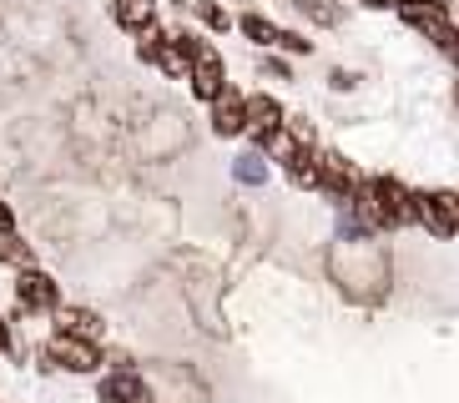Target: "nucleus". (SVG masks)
Wrapping results in <instances>:
<instances>
[{
	"mask_svg": "<svg viewBox=\"0 0 459 403\" xmlns=\"http://www.w3.org/2000/svg\"><path fill=\"white\" fill-rule=\"evenodd\" d=\"M46 368H66V373H96L101 368V343L91 338H71V333H51V343L41 348Z\"/></svg>",
	"mask_w": 459,
	"mask_h": 403,
	"instance_id": "nucleus-1",
	"label": "nucleus"
},
{
	"mask_svg": "<svg viewBox=\"0 0 459 403\" xmlns=\"http://www.w3.org/2000/svg\"><path fill=\"white\" fill-rule=\"evenodd\" d=\"M368 202L378 207V222L384 227H399V222H414V192L399 182V176H368Z\"/></svg>",
	"mask_w": 459,
	"mask_h": 403,
	"instance_id": "nucleus-2",
	"label": "nucleus"
},
{
	"mask_svg": "<svg viewBox=\"0 0 459 403\" xmlns=\"http://www.w3.org/2000/svg\"><path fill=\"white\" fill-rule=\"evenodd\" d=\"M414 222L429 227L439 242L459 237V197L455 192H414Z\"/></svg>",
	"mask_w": 459,
	"mask_h": 403,
	"instance_id": "nucleus-3",
	"label": "nucleus"
},
{
	"mask_svg": "<svg viewBox=\"0 0 459 403\" xmlns=\"http://www.w3.org/2000/svg\"><path fill=\"white\" fill-rule=\"evenodd\" d=\"M15 303L21 313H51L61 303V282L41 268H15Z\"/></svg>",
	"mask_w": 459,
	"mask_h": 403,
	"instance_id": "nucleus-4",
	"label": "nucleus"
},
{
	"mask_svg": "<svg viewBox=\"0 0 459 403\" xmlns=\"http://www.w3.org/2000/svg\"><path fill=\"white\" fill-rule=\"evenodd\" d=\"M101 403H157V393H152V383L142 373H136L132 363L126 368H111L107 378H101Z\"/></svg>",
	"mask_w": 459,
	"mask_h": 403,
	"instance_id": "nucleus-5",
	"label": "nucleus"
},
{
	"mask_svg": "<svg viewBox=\"0 0 459 403\" xmlns=\"http://www.w3.org/2000/svg\"><path fill=\"white\" fill-rule=\"evenodd\" d=\"M399 21L414 26L419 36H429V40L449 36V5L445 0H404V5H399Z\"/></svg>",
	"mask_w": 459,
	"mask_h": 403,
	"instance_id": "nucleus-6",
	"label": "nucleus"
},
{
	"mask_svg": "<svg viewBox=\"0 0 459 403\" xmlns=\"http://www.w3.org/2000/svg\"><path fill=\"white\" fill-rule=\"evenodd\" d=\"M51 318H56V333H71V338H91V343H101V333H107L101 313L82 308V303H56Z\"/></svg>",
	"mask_w": 459,
	"mask_h": 403,
	"instance_id": "nucleus-7",
	"label": "nucleus"
},
{
	"mask_svg": "<svg viewBox=\"0 0 459 403\" xmlns=\"http://www.w3.org/2000/svg\"><path fill=\"white\" fill-rule=\"evenodd\" d=\"M212 132L228 136V141L247 132V111H243V91H238V86H222V91L212 96Z\"/></svg>",
	"mask_w": 459,
	"mask_h": 403,
	"instance_id": "nucleus-8",
	"label": "nucleus"
},
{
	"mask_svg": "<svg viewBox=\"0 0 459 403\" xmlns=\"http://www.w3.org/2000/svg\"><path fill=\"white\" fill-rule=\"evenodd\" d=\"M187 81H192V96H197V101H212V96L228 86V71H222V56H217V46H207V51L192 61V76H187Z\"/></svg>",
	"mask_w": 459,
	"mask_h": 403,
	"instance_id": "nucleus-9",
	"label": "nucleus"
},
{
	"mask_svg": "<svg viewBox=\"0 0 459 403\" xmlns=\"http://www.w3.org/2000/svg\"><path fill=\"white\" fill-rule=\"evenodd\" d=\"M243 111H247V132H273V126H283V101L278 96H268V91H253V96H243Z\"/></svg>",
	"mask_w": 459,
	"mask_h": 403,
	"instance_id": "nucleus-10",
	"label": "nucleus"
},
{
	"mask_svg": "<svg viewBox=\"0 0 459 403\" xmlns=\"http://www.w3.org/2000/svg\"><path fill=\"white\" fill-rule=\"evenodd\" d=\"M283 172L293 187H318V147H298L293 141L283 157Z\"/></svg>",
	"mask_w": 459,
	"mask_h": 403,
	"instance_id": "nucleus-11",
	"label": "nucleus"
},
{
	"mask_svg": "<svg viewBox=\"0 0 459 403\" xmlns=\"http://www.w3.org/2000/svg\"><path fill=\"white\" fill-rule=\"evenodd\" d=\"M111 21L122 30H147L157 21V0H111Z\"/></svg>",
	"mask_w": 459,
	"mask_h": 403,
	"instance_id": "nucleus-12",
	"label": "nucleus"
},
{
	"mask_svg": "<svg viewBox=\"0 0 459 403\" xmlns=\"http://www.w3.org/2000/svg\"><path fill=\"white\" fill-rule=\"evenodd\" d=\"M238 30H243V36L253 40V46H278V40H283V30L273 26L268 15H253V11H247L243 21H238Z\"/></svg>",
	"mask_w": 459,
	"mask_h": 403,
	"instance_id": "nucleus-13",
	"label": "nucleus"
},
{
	"mask_svg": "<svg viewBox=\"0 0 459 403\" xmlns=\"http://www.w3.org/2000/svg\"><path fill=\"white\" fill-rule=\"evenodd\" d=\"M0 262H11V268H36V253H30L15 232H0Z\"/></svg>",
	"mask_w": 459,
	"mask_h": 403,
	"instance_id": "nucleus-14",
	"label": "nucleus"
},
{
	"mask_svg": "<svg viewBox=\"0 0 459 403\" xmlns=\"http://www.w3.org/2000/svg\"><path fill=\"white\" fill-rule=\"evenodd\" d=\"M157 71H162V76H172V81H187V76H192V61L172 46V36H167L162 56H157Z\"/></svg>",
	"mask_w": 459,
	"mask_h": 403,
	"instance_id": "nucleus-15",
	"label": "nucleus"
},
{
	"mask_svg": "<svg viewBox=\"0 0 459 403\" xmlns=\"http://www.w3.org/2000/svg\"><path fill=\"white\" fill-rule=\"evenodd\" d=\"M232 176H238V182H247V187H257V182H268V167H263V157H257V151H243V157L232 161Z\"/></svg>",
	"mask_w": 459,
	"mask_h": 403,
	"instance_id": "nucleus-16",
	"label": "nucleus"
},
{
	"mask_svg": "<svg viewBox=\"0 0 459 403\" xmlns=\"http://www.w3.org/2000/svg\"><path fill=\"white\" fill-rule=\"evenodd\" d=\"M283 132L293 136L298 147H318V132H313V121H308V116H283Z\"/></svg>",
	"mask_w": 459,
	"mask_h": 403,
	"instance_id": "nucleus-17",
	"label": "nucleus"
},
{
	"mask_svg": "<svg viewBox=\"0 0 459 403\" xmlns=\"http://www.w3.org/2000/svg\"><path fill=\"white\" fill-rule=\"evenodd\" d=\"M197 15H203V21H207V26H212V30H228V26H232V15L222 11L217 0H197Z\"/></svg>",
	"mask_w": 459,
	"mask_h": 403,
	"instance_id": "nucleus-18",
	"label": "nucleus"
},
{
	"mask_svg": "<svg viewBox=\"0 0 459 403\" xmlns=\"http://www.w3.org/2000/svg\"><path fill=\"white\" fill-rule=\"evenodd\" d=\"M278 51H293V56H308L313 51V40H303L298 30H283V40H278Z\"/></svg>",
	"mask_w": 459,
	"mask_h": 403,
	"instance_id": "nucleus-19",
	"label": "nucleus"
},
{
	"mask_svg": "<svg viewBox=\"0 0 459 403\" xmlns=\"http://www.w3.org/2000/svg\"><path fill=\"white\" fill-rule=\"evenodd\" d=\"M263 76H273V81H293V66H288V61H278V56H268V61H263Z\"/></svg>",
	"mask_w": 459,
	"mask_h": 403,
	"instance_id": "nucleus-20",
	"label": "nucleus"
},
{
	"mask_svg": "<svg viewBox=\"0 0 459 403\" xmlns=\"http://www.w3.org/2000/svg\"><path fill=\"white\" fill-rule=\"evenodd\" d=\"M15 353V333H11V322L0 318V358H11Z\"/></svg>",
	"mask_w": 459,
	"mask_h": 403,
	"instance_id": "nucleus-21",
	"label": "nucleus"
},
{
	"mask_svg": "<svg viewBox=\"0 0 459 403\" xmlns=\"http://www.w3.org/2000/svg\"><path fill=\"white\" fill-rule=\"evenodd\" d=\"M293 5H298V11H303V15H313V21H328V11H324V5H318V0H293Z\"/></svg>",
	"mask_w": 459,
	"mask_h": 403,
	"instance_id": "nucleus-22",
	"label": "nucleus"
},
{
	"mask_svg": "<svg viewBox=\"0 0 459 403\" xmlns=\"http://www.w3.org/2000/svg\"><path fill=\"white\" fill-rule=\"evenodd\" d=\"M0 232H15V212H11V202H0Z\"/></svg>",
	"mask_w": 459,
	"mask_h": 403,
	"instance_id": "nucleus-23",
	"label": "nucleus"
},
{
	"mask_svg": "<svg viewBox=\"0 0 459 403\" xmlns=\"http://www.w3.org/2000/svg\"><path fill=\"white\" fill-rule=\"evenodd\" d=\"M368 11H399V5H404V0H364Z\"/></svg>",
	"mask_w": 459,
	"mask_h": 403,
	"instance_id": "nucleus-24",
	"label": "nucleus"
},
{
	"mask_svg": "<svg viewBox=\"0 0 459 403\" xmlns=\"http://www.w3.org/2000/svg\"><path fill=\"white\" fill-rule=\"evenodd\" d=\"M0 368H5V363H0Z\"/></svg>",
	"mask_w": 459,
	"mask_h": 403,
	"instance_id": "nucleus-25",
	"label": "nucleus"
},
{
	"mask_svg": "<svg viewBox=\"0 0 459 403\" xmlns=\"http://www.w3.org/2000/svg\"><path fill=\"white\" fill-rule=\"evenodd\" d=\"M455 96H459V91H455Z\"/></svg>",
	"mask_w": 459,
	"mask_h": 403,
	"instance_id": "nucleus-26",
	"label": "nucleus"
}]
</instances>
